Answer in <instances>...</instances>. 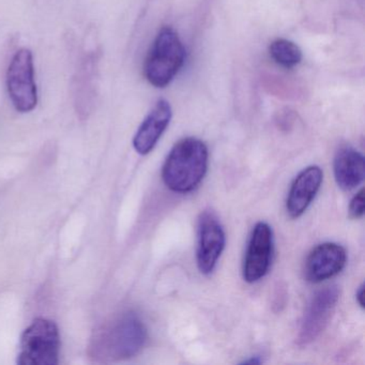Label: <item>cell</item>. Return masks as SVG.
<instances>
[{
    "instance_id": "30bf717a",
    "label": "cell",
    "mask_w": 365,
    "mask_h": 365,
    "mask_svg": "<svg viewBox=\"0 0 365 365\" xmlns=\"http://www.w3.org/2000/svg\"><path fill=\"white\" fill-rule=\"evenodd\" d=\"M322 174L319 166L304 168L294 179L286 200V210L292 219H298L309 208L322 187Z\"/></svg>"
},
{
    "instance_id": "6da1fadb",
    "label": "cell",
    "mask_w": 365,
    "mask_h": 365,
    "mask_svg": "<svg viewBox=\"0 0 365 365\" xmlns=\"http://www.w3.org/2000/svg\"><path fill=\"white\" fill-rule=\"evenodd\" d=\"M209 153L198 138L179 140L166 158L162 178L170 191L185 194L200 185L208 170Z\"/></svg>"
},
{
    "instance_id": "9a60e30c",
    "label": "cell",
    "mask_w": 365,
    "mask_h": 365,
    "mask_svg": "<svg viewBox=\"0 0 365 365\" xmlns=\"http://www.w3.org/2000/svg\"><path fill=\"white\" fill-rule=\"evenodd\" d=\"M363 294H364V287L361 285L359 289L356 290V302L361 307H364V302H363Z\"/></svg>"
},
{
    "instance_id": "277c9868",
    "label": "cell",
    "mask_w": 365,
    "mask_h": 365,
    "mask_svg": "<svg viewBox=\"0 0 365 365\" xmlns=\"http://www.w3.org/2000/svg\"><path fill=\"white\" fill-rule=\"evenodd\" d=\"M59 347L61 339L56 324L46 318H37L21 337L18 364H58Z\"/></svg>"
},
{
    "instance_id": "3957f363",
    "label": "cell",
    "mask_w": 365,
    "mask_h": 365,
    "mask_svg": "<svg viewBox=\"0 0 365 365\" xmlns=\"http://www.w3.org/2000/svg\"><path fill=\"white\" fill-rule=\"evenodd\" d=\"M185 50L172 27L158 34L145 63V76L153 86L164 88L173 82L185 65Z\"/></svg>"
},
{
    "instance_id": "9c48e42d",
    "label": "cell",
    "mask_w": 365,
    "mask_h": 365,
    "mask_svg": "<svg viewBox=\"0 0 365 365\" xmlns=\"http://www.w3.org/2000/svg\"><path fill=\"white\" fill-rule=\"evenodd\" d=\"M346 262L347 252L341 245L322 243L312 250L305 260V279L311 283H322L341 273Z\"/></svg>"
},
{
    "instance_id": "8fae6325",
    "label": "cell",
    "mask_w": 365,
    "mask_h": 365,
    "mask_svg": "<svg viewBox=\"0 0 365 365\" xmlns=\"http://www.w3.org/2000/svg\"><path fill=\"white\" fill-rule=\"evenodd\" d=\"M172 108L166 100H159L143 121L133 138V147L140 155H148L163 135L172 119Z\"/></svg>"
},
{
    "instance_id": "2e32d148",
    "label": "cell",
    "mask_w": 365,
    "mask_h": 365,
    "mask_svg": "<svg viewBox=\"0 0 365 365\" xmlns=\"http://www.w3.org/2000/svg\"><path fill=\"white\" fill-rule=\"evenodd\" d=\"M262 362H264V360L259 356H251V359H249V360L243 361V362H241V364H260Z\"/></svg>"
},
{
    "instance_id": "5bb4252c",
    "label": "cell",
    "mask_w": 365,
    "mask_h": 365,
    "mask_svg": "<svg viewBox=\"0 0 365 365\" xmlns=\"http://www.w3.org/2000/svg\"><path fill=\"white\" fill-rule=\"evenodd\" d=\"M364 215V189H361L352 198L349 205V217L361 219Z\"/></svg>"
},
{
    "instance_id": "5b68a950",
    "label": "cell",
    "mask_w": 365,
    "mask_h": 365,
    "mask_svg": "<svg viewBox=\"0 0 365 365\" xmlns=\"http://www.w3.org/2000/svg\"><path fill=\"white\" fill-rule=\"evenodd\" d=\"M7 89L10 100L18 112L29 113L38 104L35 63L29 48L18 51L7 71Z\"/></svg>"
},
{
    "instance_id": "7c38bea8",
    "label": "cell",
    "mask_w": 365,
    "mask_h": 365,
    "mask_svg": "<svg viewBox=\"0 0 365 365\" xmlns=\"http://www.w3.org/2000/svg\"><path fill=\"white\" fill-rule=\"evenodd\" d=\"M333 170L335 180L341 189L345 191L356 189L364 180V157L352 147H341L335 155Z\"/></svg>"
},
{
    "instance_id": "7a4b0ae2",
    "label": "cell",
    "mask_w": 365,
    "mask_h": 365,
    "mask_svg": "<svg viewBox=\"0 0 365 365\" xmlns=\"http://www.w3.org/2000/svg\"><path fill=\"white\" fill-rule=\"evenodd\" d=\"M148 339L146 327L135 313L123 314L96 339L95 349L113 360L138 356Z\"/></svg>"
},
{
    "instance_id": "ba28073f",
    "label": "cell",
    "mask_w": 365,
    "mask_h": 365,
    "mask_svg": "<svg viewBox=\"0 0 365 365\" xmlns=\"http://www.w3.org/2000/svg\"><path fill=\"white\" fill-rule=\"evenodd\" d=\"M226 237L217 217L205 211L198 221V245L196 259L202 274H211L225 247Z\"/></svg>"
},
{
    "instance_id": "52a82bcc",
    "label": "cell",
    "mask_w": 365,
    "mask_h": 365,
    "mask_svg": "<svg viewBox=\"0 0 365 365\" xmlns=\"http://www.w3.org/2000/svg\"><path fill=\"white\" fill-rule=\"evenodd\" d=\"M273 247L272 228L264 222H258L252 232L243 262L245 282L255 283L268 273L272 262Z\"/></svg>"
},
{
    "instance_id": "8992f818",
    "label": "cell",
    "mask_w": 365,
    "mask_h": 365,
    "mask_svg": "<svg viewBox=\"0 0 365 365\" xmlns=\"http://www.w3.org/2000/svg\"><path fill=\"white\" fill-rule=\"evenodd\" d=\"M339 298V292L336 286L324 288L314 294L301 322L299 345H309L322 334L332 317Z\"/></svg>"
},
{
    "instance_id": "4fadbf2b",
    "label": "cell",
    "mask_w": 365,
    "mask_h": 365,
    "mask_svg": "<svg viewBox=\"0 0 365 365\" xmlns=\"http://www.w3.org/2000/svg\"><path fill=\"white\" fill-rule=\"evenodd\" d=\"M271 58L275 63L292 69L302 61V51L296 43L287 39H277L269 46Z\"/></svg>"
}]
</instances>
